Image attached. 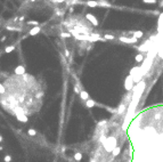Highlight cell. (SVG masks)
Returning a JSON list of instances; mask_svg holds the SVG:
<instances>
[{
    "label": "cell",
    "mask_w": 163,
    "mask_h": 162,
    "mask_svg": "<svg viewBox=\"0 0 163 162\" xmlns=\"http://www.w3.org/2000/svg\"><path fill=\"white\" fill-rule=\"evenodd\" d=\"M103 146H104V149H105L106 152L111 153L112 151H113V149L117 146V142H116V138H115V136L107 137V138L105 139V142L103 143Z\"/></svg>",
    "instance_id": "obj_1"
},
{
    "label": "cell",
    "mask_w": 163,
    "mask_h": 162,
    "mask_svg": "<svg viewBox=\"0 0 163 162\" xmlns=\"http://www.w3.org/2000/svg\"><path fill=\"white\" fill-rule=\"evenodd\" d=\"M133 86H135V82L132 80V77L131 75H128L125 78V80H124V89L127 91H131L132 88H133Z\"/></svg>",
    "instance_id": "obj_2"
},
{
    "label": "cell",
    "mask_w": 163,
    "mask_h": 162,
    "mask_svg": "<svg viewBox=\"0 0 163 162\" xmlns=\"http://www.w3.org/2000/svg\"><path fill=\"white\" fill-rule=\"evenodd\" d=\"M119 40L120 41H122L124 44H136L138 41V39H136L135 37H132V38H128V37H125V35H121V37H119Z\"/></svg>",
    "instance_id": "obj_3"
},
{
    "label": "cell",
    "mask_w": 163,
    "mask_h": 162,
    "mask_svg": "<svg viewBox=\"0 0 163 162\" xmlns=\"http://www.w3.org/2000/svg\"><path fill=\"white\" fill-rule=\"evenodd\" d=\"M86 18L94 26H98V24H99V23H98V20L96 18V16L92 15V14H90V13H88L87 15H86Z\"/></svg>",
    "instance_id": "obj_4"
},
{
    "label": "cell",
    "mask_w": 163,
    "mask_h": 162,
    "mask_svg": "<svg viewBox=\"0 0 163 162\" xmlns=\"http://www.w3.org/2000/svg\"><path fill=\"white\" fill-rule=\"evenodd\" d=\"M14 72H15L16 75H23V74H25V67H24V65H17L15 67Z\"/></svg>",
    "instance_id": "obj_5"
},
{
    "label": "cell",
    "mask_w": 163,
    "mask_h": 162,
    "mask_svg": "<svg viewBox=\"0 0 163 162\" xmlns=\"http://www.w3.org/2000/svg\"><path fill=\"white\" fill-rule=\"evenodd\" d=\"M96 105H98V106H102V105H99V104H97L94 99H91V98H88L87 101H86V107H88V109H92L94 106H96Z\"/></svg>",
    "instance_id": "obj_6"
},
{
    "label": "cell",
    "mask_w": 163,
    "mask_h": 162,
    "mask_svg": "<svg viewBox=\"0 0 163 162\" xmlns=\"http://www.w3.org/2000/svg\"><path fill=\"white\" fill-rule=\"evenodd\" d=\"M127 110V104L125 103H121L119 105V107L116 109V113L117 114H123L124 112Z\"/></svg>",
    "instance_id": "obj_7"
},
{
    "label": "cell",
    "mask_w": 163,
    "mask_h": 162,
    "mask_svg": "<svg viewBox=\"0 0 163 162\" xmlns=\"http://www.w3.org/2000/svg\"><path fill=\"white\" fill-rule=\"evenodd\" d=\"M40 31H41V27L40 26H33L32 29L29 31V35H37Z\"/></svg>",
    "instance_id": "obj_8"
},
{
    "label": "cell",
    "mask_w": 163,
    "mask_h": 162,
    "mask_svg": "<svg viewBox=\"0 0 163 162\" xmlns=\"http://www.w3.org/2000/svg\"><path fill=\"white\" fill-rule=\"evenodd\" d=\"M85 5H87L88 7L90 8H95V7H98V4H97V0H88L86 1Z\"/></svg>",
    "instance_id": "obj_9"
},
{
    "label": "cell",
    "mask_w": 163,
    "mask_h": 162,
    "mask_svg": "<svg viewBox=\"0 0 163 162\" xmlns=\"http://www.w3.org/2000/svg\"><path fill=\"white\" fill-rule=\"evenodd\" d=\"M98 7H112V5L106 0H97Z\"/></svg>",
    "instance_id": "obj_10"
},
{
    "label": "cell",
    "mask_w": 163,
    "mask_h": 162,
    "mask_svg": "<svg viewBox=\"0 0 163 162\" xmlns=\"http://www.w3.org/2000/svg\"><path fill=\"white\" fill-rule=\"evenodd\" d=\"M79 95H80L81 99H82V101H85V102L87 101V99H88V98H89V94H88V92H87L86 90H83V89L80 91V94H79Z\"/></svg>",
    "instance_id": "obj_11"
},
{
    "label": "cell",
    "mask_w": 163,
    "mask_h": 162,
    "mask_svg": "<svg viewBox=\"0 0 163 162\" xmlns=\"http://www.w3.org/2000/svg\"><path fill=\"white\" fill-rule=\"evenodd\" d=\"M132 34L136 39H142L144 37V32L143 31H132Z\"/></svg>",
    "instance_id": "obj_12"
},
{
    "label": "cell",
    "mask_w": 163,
    "mask_h": 162,
    "mask_svg": "<svg viewBox=\"0 0 163 162\" xmlns=\"http://www.w3.org/2000/svg\"><path fill=\"white\" fill-rule=\"evenodd\" d=\"M73 158H74V160H75V161L80 162L81 160H82V153L77 152V153H74V154H73Z\"/></svg>",
    "instance_id": "obj_13"
},
{
    "label": "cell",
    "mask_w": 163,
    "mask_h": 162,
    "mask_svg": "<svg viewBox=\"0 0 163 162\" xmlns=\"http://www.w3.org/2000/svg\"><path fill=\"white\" fill-rule=\"evenodd\" d=\"M120 152H121V147L116 146L115 149L112 151V154H113V156H117V155H120Z\"/></svg>",
    "instance_id": "obj_14"
},
{
    "label": "cell",
    "mask_w": 163,
    "mask_h": 162,
    "mask_svg": "<svg viewBox=\"0 0 163 162\" xmlns=\"http://www.w3.org/2000/svg\"><path fill=\"white\" fill-rule=\"evenodd\" d=\"M144 58H145V57H144L143 54H137V55H136V57H135V59H136V62H137V63H142V62L144 61Z\"/></svg>",
    "instance_id": "obj_15"
},
{
    "label": "cell",
    "mask_w": 163,
    "mask_h": 162,
    "mask_svg": "<svg viewBox=\"0 0 163 162\" xmlns=\"http://www.w3.org/2000/svg\"><path fill=\"white\" fill-rule=\"evenodd\" d=\"M14 50H15V46H7L6 48H5V53H6V54H10V53L12 52H14Z\"/></svg>",
    "instance_id": "obj_16"
},
{
    "label": "cell",
    "mask_w": 163,
    "mask_h": 162,
    "mask_svg": "<svg viewBox=\"0 0 163 162\" xmlns=\"http://www.w3.org/2000/svg\"><path fill=\"white\" fill-rule=\"evenodd\" d=\"M27 135L29 136H37V131H35V129H33V128H30V129L27 130Z\"/></svg>",
    "instance_id": "obj_17"
},
{
    "label": "cell",
    "mask_w": 163,
    "mask_h": 162,
    "mask_svg": "<svg viewBox=\"0 0 163 162\" xmlns=\"http://www.w3.org/2000/svg\"><path fill=\"white\" fill-rule=\"evenodd\" d=\"M104 39L105 40H114L115 39V35H113V34H104Z\"/></svg>",
    "instance_id": "obj_18"
},
{
    "label": "cell",
    "mask_w": 163,
    "mask_h": 162,
    "mask_svg": "<svg viewBox=\"0 0 163 162\" xmlns=\"http://www.w3.org/2000/svg\"><path fill=\"white\" fill-rule=\"evenodd\" d=\"M60 37H62V38H71L72 34L70 32H62L60 33Z\"/></svg>",
    "instance_id": "obj_19"
},
{
    "label": "cell",
    "mask_w": 163,
    "mask_h": 162,
    "mask_svg": "<svg viewBox=\"0 0 163 162\" xmlns=\"http://www.w3.org/2000/svg\"><path fill=\"white\" fill-rule=\"evenodd\" d=\"M4 94H6V88H5V86L0 82V95H4Z\"/></svg>",
    "instance_id": "obj_20"
},
{
    "label": "cell",
    "mask_w": 163,
    "mask_h": 162,
    "mask_svg": "<svg viewBox=\"0 0 163 162\" xmlns=\"http://www.w3.org/2000/svg\"><path fill=\"white\" fill-rule=\"evenodd\" d=\"M27 25H35V26H39V23L37 22V21H27V23H26Z\"/></svg>",
    "instance_id": "obj_21"
},
{
    "label": "cell",
    "mask_w": 163,
    "mask_h": 162,
    "mask_svg": "<svg viewBox=\"0 0 163 162\" xmlns=\"http://www.w3.org/2000/svg\"><path fill=\"white\" fill-rule=\"evenodd\" d=\"M12 155H9V154H7V155H5V158H4V161L5 162H12Z\"/></svg>",
    "instance_id": "obj_22"
},
{
    "label": "cell",
    "mask_w": 163,
    "mask_h": 162,
    "mask_svg": "<svg viewBox=\"0 0 163 162\" xmlns=\"http://www.w3.org/2000/svg\"><path fill=\"white\" fill-rule=\"evenodd\" d=\"M143 2H145V4H156L157 0H143Z\"/></svg>",
    "instance_id": "obj_23"
},
{
    "label": "cell",
    "mask_w": 163,
    "mask_h": 162,
    "mask_svg": "<svg viewBox=\"0 0 163 162\" xmlns=\"http://www.w3.org/2000/svg\"><path fill=\"white\" fill-rule=\"evenodd\" d=\"M81 90H82V89H80L78 86H74V92H75V94H80Z\"/></svg>",
    "instance_id": "obj_24"
},
{
    "label": "cell",
    "mask_w": 163,
    "mask_h": 162,
    "mask_svg": "<svg viewBox=\"0 0 163 162\" xmlns=\"http://www.w3.org/2000/svg\"><path fill=\"white\" fill-rule=\"evenodd\" d=\"M107 122V120H103V121H99L98 122V127H100V126H104L105 123Z\"/></svg>",
    "instance_id": "obj_25"
},
{
    "label": "cell",
    "mask_w": 163,
    "mask_h": 162,
    "mask_svg": "<svg viewBox=\"0 0 163 162\" xmlns=\"http://www.w3.org/2000/svg\"><path fill=\"white\" fill-rule=\"evenodd\" d=\"M50 1L56 2V4H62V2H64V1H66V0H50Z\"/></svg>",
    "instance_id": "obj_26"
},
{
    "label": "cell",
    "mask_w": 163,
    "mask_h": 162,
    "mask_svg": "<svg viewBox=\"0 0 163 162\" xmlns=\"http://www.w3.org/2000/svg\"><path fill=\"white\" fill-rule=\"evenodd\" d=\"M65 57H70V52L69 50H65Z\"/></svg>",
    "instance_id": "obj_27"
},
{
    "label": "cell",
    "mask_w": 163,
    "mask_h": 162,
    "mask_svg": "<svg viewBox=\"0 0 163 162\" xmlns=\"http://www.w3.org/2000/svg\"><path fill=\"white\" fill-rule=\"evenodd\" d=\"M5 40H6V35H4V37H2V38L0 39V41H1V42H4Z\"/></svg>",
    "instance_id": "obj_28"
},
{
    "label": "cell",
    "mask_w": 163,
    "mask_h": 162,
    "mask_svg": "<svg viewBox=\"0 0 163 162\" xmlns=\"http://www.w3.org/2000/svg\"><path fill=\"white\" fill-rule=\"evenodd\" d=\"M66 151V147L65 146H63V147H62V152H65Z\"/></svg>",
    "instance_id": "obj_29"
},
{
    "label": "cell",
    "mask_w": 163,
    "mask_h": 162,
    "mask_svg": "<svg viewBox=\"0 0 163 162\" xmlns=\"http://www.w3.org/2000/svg\"><path fill=\"white\" fill-rule=\"evenodd\" d=\"M160 7H163V0H161V2H160V5H159Z\"/></svg>",
    "instance_id": "obj_30"
},
{
    "label": "cell",
    "mask_w": 163,
    "mask_h": 162,
    "mask_svg": "<svg viewBox=\"0 0 163 162\" xmlns=\"http://www.w3.org/2000/svg\"><path fill=\"white\" fill-rule=\"evenodd\" d=\"M2 140H4V138H2V136H1V135H0V143L2 142Z\"/></svg>",
    "instance_id": "obj_31"
},
{
    "label": "cell",
    "mask_w": 163,
    "mask_h": 162,
    "mask_svg": "<svg viewBox=\"0 0 163 162\" xmlns=\"http://www.w3.org/2000/svg\"><path fill=\"white\" fill-rule=\"evenodd\" d=\"M2 149H4V147H2V146H0V151H2Z\"/></svg>",
    "instance_id": "obj_32"
},
{
    "label": "cell",
    "mask_w": 163,
    "mask_h": 162,
    "mask_svg": "<svg viewBox=\"0 0 163 162\" xmlns=\"http://www.w3.org/2000/svg\"><path fill=\"white\" fill-rule=\"evenodd\" d=\"M113 1H115V0H113Z\"/></svg>",
    "instance_id": "obj_33"
}]
</instances>
